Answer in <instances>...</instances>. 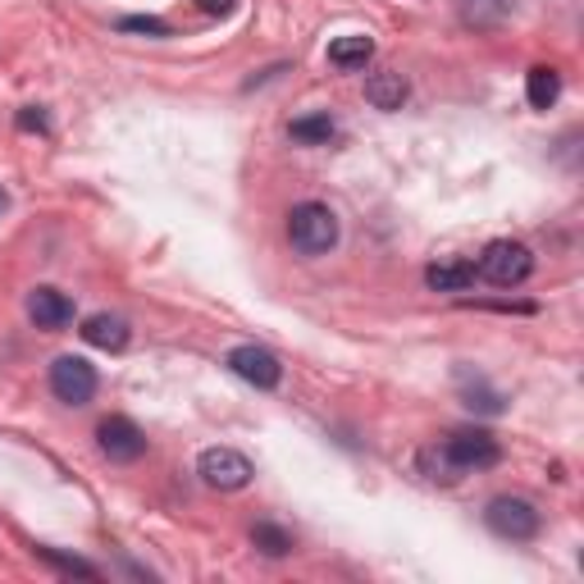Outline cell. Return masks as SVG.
<instances>
[{
  "instance_id": "obj_1",
  "label": "cell",
  "mask_w": 584,
  "mask_h": 584,
  "mask_svg": "<svg viewBox=\"0 0 584 584\" xmlns=\"http://www.w3.org/2000/svg\"><path fill=\"white\" fill-rule=\"evenodd\" d=\"M288 242L301 257H324V251L338 247V215L324 201H301L288 215Z\"/></svg>"
},
{
  "instance_id": "obj_2",
  "label": "cell",
  "mask_w": 584,
  "mask_h": 584,
  "mask_svg": "<svg viewBox=\"0 0 584 584\" xmlns=\"http://www.w3.org/2000/svg\"><path fill=\"white\" fill-rule=\"evenodd\" d=\"M475 274H479V278H489L493 288H516V284H525V278L535 274V257H529V247H525V242L498 238V242L485 247V257H479Z\"/></svg>"
},
{
  "instance_id": "obj_3",
  "label": "cell",
  "mask_w": 584,
  "mask_h": 584,
  "mask_svg": "<svg viewBox=\"0 0 584 584\" xmlns=\"http://www.w3.org/2000/svg\"><path fill=\"white\" fill-rule=\"evenodd\" d=\"M443 456L456 466V475H475V470H493L502 462V443L489 434V429H452V434L439 443Z\"/></svg>"
},
{
  "instance_id": "obj_4",
  "label": "cell",
  "mask_w": 584,
  "mask_h": 584,
  "mask_svg": "<svg viewBox=\"0 0 584 584\" xmlns=\"http://www.w3.org/2000/svg\"><path fill=\"white\" fill-rule=\"evenodd\" d=\"M196 475L206 479L211 489H219V493H238V489H247L251 485V475H257V466L247 462L242 452H234V448H206L196 456Z\"/></svg>"
},
{
  "instance_id": "obj_5",
  "label": "cell",
  "mask_w": 584,
  "mask_h": 584,
  "mask_svg": "<svg viewBox=\"0 0 584 584\" xmlns=\"http://www.w3.org/2000/svg\"><path fill=\"white\" fill-rule=\"evenodd\" d=\"M485 525L493 529L498 539L525 544V539H535V535H539L544 516L535 512V502H525V498H493V502H489V512H485Z\"/></svg>"
},
{
  "instance_id": "obj_6",
  "label": "cell",
  "mask_w": 584,
  "mask_h": 584,
  "mask_svg": "<svg viewBox=\"0 0 584 584\" xmlns=\"http://www.w3.org/2000/svg\"><path fill=\"white\" fill-rule=\"evenodd\" d=\"M96 366L83 357H56V366H50V393L64 406H87L96 397Z\"/></svg>"
},
{
  "instance_id": "obj_7",
  "label": "cell",
  "mask_w": 584,
  "mask_h": 584,
  "mask_svg": "<svg viewBox=\"0 0 584 584\" xmlns=\"http://www.w3.org/2000/svg\"><path fill=\"white\" fill-rule=\"evenodd\" d=\"M228 370H234L238 379H247L251 389H278V379H284V366H278V357L274 351H265V347H257V343H242V347H234L228 351Z\"/></svg>"
},
{
  "instance_id": "obj_8",
  "label": "cell",
  "mask_w": 584,
  "mask_h": 584,
  "mask_svg": "<svg viewBox=\"0 0 584 584\" xmlns=\"http://www.w3.org/2000/svg\"><path fill=\"white\" fill-rule=\"evenodd\" d=\"M96 443H100V452L110 456V462H138V456L146 452V434L129 420V416H110V420H100V429H96Z\"/></svg>"
},
{
  "instance_id": "obj_9",
  "label": "cell",
  "mask_w": 584,
  "mask_h": 584,
  "mask_svg": "<svg viewBox=\"0 0 584 584\" xmlns=\"http://www.w3.org/2000/svg\"><path fill=\"white\" fill-rule=\"evenodd\" d=\"M28 315H33L37 329H50V334H60V329L73 320V301H69L60 288H33Z\"/></svg>"
},
{
  "instance_id": "obj_10",
  "label": "cell",
  "mask_w": 584,
  "mask_h": 584,
  "mask_svg": "<svg viewBox=\"0 0 584 584\" xmlns=\"http://www.w3.org/2000/svg\"><path fill=\"white\" fill-rule=\"evenodd\" d=\"M406 96H412V87H406V79H402V73H393V69H379V73H370V79H366V100L374 110H384V115L402 110Z\"/></svg>"
},
{
  "instance_id": "obj_11",
  "label": "cell",
  "mask_w": 584,
  "mask_h": 584,
  "mask_svg": "<svg viewBox=\"0 0 584 584\" xmlns=\"http://www.w3.org/2000/svg\"><path fill=\"white\" fill-rule=\"evenodd\" d=\"M79 334H83V343H92V347H100V351H123V347H129V338H133L129 324H123L119 315H106V311H100V315H87Z\"/></svg>"
},
{
  "instance_id": "obj_12",
  "label": "cell",
  "mask_w": 584,
  "mask_h": 584,
  "mask_svg": "<svg viewBox=\"0 0 584 584\" xmlns=\"http://www.w3.org/2000/svg\"><path fill=\"white\" fill-rule=\"evenodd\" d=\"M557 96H562V73H557L552 64H535L525 73V100L535 110H552Z\"/></svg>"
},
{
  "instance_id": "obj_13",
  "label": "cell",
  "mask_w": 584,
  "mask_h": 584,
  "mask_svg": "<svg viewBox=\"0 0 584 584\" xmlns=\"http://www.w3.org/2000/svg\"><path fill=\"white\" fill-rule=\"evenodd\" d=\"M374 60V41L366 33H351V37H334L329 41V64L334 69H366Z\"/></svg>"
},
{
  "instance_id": "obj_14",
  "label": "cell",
  "mask_w": 584,
  "mask_h": 584,
  "mask_svg": "<svg viewBox=\"0 0 584 584\" xmlns=\"http://www.w3.org/2000/svg\"><path fill=\"white\" fill-rule=\"evenodd\" d=\"M425 284L434 293H466L475 284V261H439V265H429Z\"/></svg>"
},
{
  "instance_id": "obj_15",
  "label": "cell",
  "mask_w": 584,
  "mask_h": 584,
  "mask_svg": "<svg viewBox=\"0 0 584 584\" xmlns=\"http://www.w3.org/2000/svg\"><path fill=\"white\" fill-rule=\"evenodd\" d=\"M462 5L466 28H498V23L512 14V0H456Z\"/></svg>"
},
{
  "instance_id": "obj_16",
  "label": "cell",
  "mask_w": 584,
  "mask_h": 584,
  "mask_svg": "<svg viewBox=\"0 0 584 584\" xmlns=\"http://www.w3.org/2000/svg\"><path fill=\"white\" fill-rule=\"evenodd\" d=\"M251 544H257V552H265V557H288L293 552V535L284 525H274V521L251 525Z\"/></svg>"
},
{
  "instance_id": "obj_17",
  "label": "cell",
  "mask_w": 584,
  "mask_h": 584,
  "mask_svg": "<svg viewBox=\"0 0 584 584\" xmlns=\"http://www.w3.org/2000/svg\"><path fill=\"white\" fill-rule=\"evenodd\" d=\"M288 133L301 146H320V142L334 138V119H329V115H301V119L288 123Z\"/></svg>"
},
{
  "instance_id": "obj_18",
  "label": "cell",
  "mask_w": 584,
  "mask_h": 584,
  "mask_svg": "<svg viewBox=\"0 0 584 584\" xmlns=\"http://www.w3.org/2000/svg\"><path fill=\"white\" fill-rule=\"evenodd\" d=\"M420 475L429 479V485H456V479H462V475H456V466L443 456V448H439V443L420 452Z\"/></svg>"
},
{
  "instance_id": "obj_19",
  "label": "cell",
  "mask_w": 584,
  "mask_h": 584,
  "mask_svg": "<svg viewBox=\"0 0 584 584\" xmlns=\"http://www.w3.org/2000/svg\"><path fill=\"white\" fill-rule=\"evenodd\" d=\"M37 557H46L56 571H64V575H83V580H96L100 571L92 567V562H83V557H64V552H56V548H37Z\"/></svg>"
},
{
  "instance_id": "obj_20",
  "label": "cell",
  "mask_w": 584,
  "mask_h": 584,
  "mask_svg": "<svg viewBox=\"0 0 584 584\" xmlns=\"http://www.w3.org/2000/svg\"><path fill=\"white\" fill-rule=\"evenodd\" d=\"M119 28L123 33H146V37H169V23L156 19V14H129V19H119Z\"/></svg>"
},
{
  "instance_id": "obj_21",
  "label": "cell",
  "mask_w": 584,
  "mask_h": 584,
  "mask_svg": "<svg viewBox=\"0 0 584 584\" xmlns=\"http://www.w3.org/2000/svg\"><path fill=\"white\" fill-rule=\"evenodd\" d=\"M462 397H466V406H470V412H485V416H498V412H502V397H498L493 389H485V384H479V379H475V389H466Z\"/></svg>"
},
{
  "instance_id": "obj_22",
  "label": "cell",
  "mask_w": 584,
  "mask_h": 584,
  "mask_svg": "<svg viewBox=\"0 0 584 584\" xmlns=\"http://www.w3.org/2000/svg\"><path fill=\"white\" fill-rule=\"evenodd\" d=\"M19 129H23V133H46L50 123H46V115H41L37 106H28V110H19Z\"/></svg>"
},
{
  "instance_id": "obj_23",
  "label": "cell",
  "mask_w": 584,
  "mask_h": 584,
  "mask_svg": "<svg viewBox=\"0 0 584 584\" xmlns=\"http://www.w3.org/2000/svg\"><path fill=\"white\" fill-rule=\"evenodd\" d=\"M238 0H196V10L201 14H211V19H224V14H234Z\"/></svg>"
},
{
  "instance_id": "obj_24",
  "label": "cell",
  "mask_w": 584,
  "mask_h": 584,
  "mask_svg": "<svg viewBox=\"0 0 584 584\" xmlns=\"http://www.w3.org/2000/svg\"><path fill=\"white\" fill-rule=\"evenodd\" d=\"M0 211H5V192H0Z\"/></svg>"
}]
</instances>
